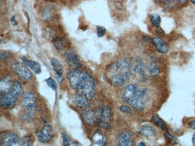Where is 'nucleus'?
<instances>
[{
	"label": "nucleus",
	"mask_w": 195,
	"mask_h": 146,
	"mask_svg": "<svg viewBox=\"0 0 195 146\" xmlns=\"http://www.w3.org/2000/svg\"><path fill=\"white\" fill-rule=\"evenodd\" d=\"M67 77L73 89L79 91L90 101L93 99L95 84L94 79L88 73L74 69L68 72Z\"/></svg>",
	"instance_id": "1"
},
{
	"label": "nucleus",
	"mask_w": 195,
	"mask_h": 146,
	"mask_svg": "<svg viewBox=\"0 0 195 146\" xmlns=\"http://www.w3.org/2000/svg\"><path fill=\"white\" fill-rule=\"evenodd\" d=\"M22 91V87L20 82L14 81L12 85L10 88L0 93V103L1 108L7 109L13 108Z\"/></svg>",
	"instance_id": "2"
},
{
	"label": "nucleus",
	"mask_w": 195,
	"mask_h": 146,
	"mask_svg": "<svg viewBox=\"0 0 195 146\" xmlns=\"http://www.w3.org/2000/svg\"><path fill=\"white\" fill-rule=\"evenodd\" d=\"M36 97L33 93L27 92L24 93L21 101L23 111L21 113V118L26 121L33 119L36 110Z\"/></svg>",
	"instance_id": "3"
},
{
	"label": "nucleus",
	"mask_w": 195,
	"mask_h": 146,
	"mask_svg": "<svg viewBox=\"0 0 195 146\" xmlns=\"http://www.w3.org/2000/svg\"><path fill=\"white\" fill-rule=\"evenodd\" d=\"M0 145L2 146H28L29 140L19 137L15 133L7 132L1 137Z\"/></svg>",
	"instance_id": "4"
},
{
	"label": "nucleus",
	"mask_w": 195,
	"mask_h": 146,
	"mask_svg": "<svg viewBox=\"0 0 195 146\" xmlns=\"http://www.w3.org/2000/svg\"><path fill=\"white\" fill-rule=\"evenodd\" d=\"M147 94L146 89H138L137 94L129 104L137 111H142L144 108V99Z\"/></svg>",
	"instance_id": "5"
},
{
	"label": "nucleus",
	"mask_w": 195,
	"mask_h": 146,
	"mask_svg": "<svg viewBox=\"0 0 195 146\" xmlns=\"http://www.w3.org/2000/svg\"><path fill=\"white\" fill-rule=\"evenodd\" d=\"M89 100L83 94H75L70 97V104L78 108H87L90 106Z\"/></svg>",
	"instance_id": "6"
},
{
	"label": "nucleus",
	"mask_w": 195,
	"mask_h": 146,
	"mask_svg": "<svg viewBox=\"0 0 195 146\" xmlns=\"http://www.w3.org/2000/svg\"><path fill=\"white\" fill-rule=\"evenodd\" d=\"M65 56L67 63L70 67L74 69L80 68L82 67L80 60L74 50L70 49L65 52Z\"/></svg>",
	"instance_id": "7"
},
{
	"label": "nucleus",
	"mask_w": 195,
	"mask_h": 146,
	"mask_svg": "<svg viewBox=\"0 0 195 146\" xmlns=\"http://www.w3.org/2000/svg\"><path fill=\"white\" fill-rule=\"evenodd\" d=\"M11 68L19 76L24 80H30L33 77V74L23 64L20 62L13 64Z\"/></svg>",
	"instance_id": "8"
},
{
	"label": "nucleus",
	"mask_w": 195,
	"mask_h": 146,
	"mask_svg": "<svg viewBox=\"0 0 195 146\" xmlns=\"http://www.w3.org/2000/svg\"><path fill=\"white\" fill-rule=\"evenodd\" d=\"M52 126L49 125H44L41 130L36 133L38 141L42 143H47L52 139Z\"/></svg>",
	"instance_id": "9"
},
{
	"label": "nucleus",
	"mask_w": 195,
	"mask_h": 146,
	"mask_svg": "<svg viewBox=\"0 0 195 146\" xmlns=\"http://www.w3.org/2000/svg\"><path fill=\"white\" fill-rule=\"evenodd\" d=\"M132 66V60L129 59H122L112 65L110 69L112 71H127Z\"/></svg>",
	"instance_id": "10"
},
{
	"label": "nucleus",
	"mask_w": 195,
	"mask_h": 146,
	"mask_svg": "<svg viewBox=\"0 0 195 146\" xmlns=\"http://www.w3.org/2000/svg\"><path fill=\"white\" fill-rule=\"evenodd\" d=\"M138 89L135 84H130L127 86L122 95V100L125 103H129L137 94Z\"/></svg>",
	"instance_id": "11"
},
{
	"label": "nucleus",
	"mask_w": 195,
	"mask_h": 146,
	"mask_svg": "<svg viewBox=\"0 0 195 146\" xmlns=\"http://www.w3.org/2000/svg\"><path fill=\"white\" fill-rule=\"evenodd\" d=\"M98 121L110 123L112 116L111 110L108 106H105L100 109L95 113Z\"/></svg>",
	"instance_id": "12"
},
{
	"label": "nucleus",
	"mask_w": 195,
	"mask_h": 146,
	"mask_svg": "<svg viewBox=\"0 0 195 146\" xmlns=\"http://www.w3.org/2000/svg\"><path fill=\"white\" fill-rule=\"evenodd\" d=\"M131 75V73L128 71L124 72L121 74H116L111 77L112 83L117 85L122 86L125 84L127 80Z\"/></svg>",
	"instance_id": "13"
},
{
	"label": "nucleus",
	"mask_w": 195,
	"mask_h": 146,
	"mask_svg": "<svg viewBox=\"0 0 195 146\" xmlns=\"http://www.w3.org/2000/svg\"><path fill=\"white\" fill-rule=\"evenodd\" d=\"M133 133L130 131H125L120 133L118 136L119 145L130 146L132 145L131 139Z\"/></svg>",
	"instance_id": "14"
},
{
	"label": "nucleus",
	"mask_w": 195,
	"mask_h": 146,
	"mask_svg": "<svg viewBox=\"0 0 195 146\" xmlns=\"http://www.w3.org/2000/svg\"><path fill=\"white\" fill-rule=\"evenodd\" d=\"M154 47L157 52L161 54H166L169 51V47L162 39L158 37H154L152 40Z\"/></svg>",
	"instance_id": "15"
},
{
	"label": "nucleus",
	"mask_w": 195,
	"mask_h": 146,
	"mask_svg": "<svg viewBox=\"0 0 195 146\" xmlns=\"http://www.w3.org/2000/svg\"><path fill=\"white\" fill-rule=\"evenodd\" d=\"M53 42L55 47L58 50H62L65 48H69L70 47V42L63 37H56L53 40Z\"/></svg>",
	"instance_id": "16"
},
{
	"label": "nucleus",
	"mask_w": 195,
	"mask_h": 146,
	"mask_svg": "<svg viewBox=\"0 0 195 146\" xmlns=\"http://www.w3.org/2000/svg\"><path fill=\"white\" fill-rule=\"evenodd\" d=\"M24 64L29 67L36 74H40L41 72V67L39 63L33 60H29L25 57L22 58Z\"/></svg>",
	"instance_id": "17"
},
{
	"label": "nucleus",
	"mask_w": 195,
	"mask_h": 146,
	"mask_svg": "<svg viewBox=\"0 0 195 146\" xmlns=\"http://www.w3.org/2000/svg\"><path fill=\"white\" fill-rule=\"evenodd\" d=\"M92 140L95 145L103 146L106 142V138L102 135L101 130L98 129L92 137Z\"/></svg>",
	"instance_id": "18"
},
{
	"label": "nucleus",
	"mask_w": 195,
	"mask_h": 146,
	"mask_svg": "<svg viewBox=\"0 0 195 146\" xmlns=\"http://www.w3.org/2000/svg\"><path fill=\"white\" fill-rule=\"evenodd\" d=\"M82 117L87 123L92 125L97 120L96 113L90 110H85L82 113Z\"/></svg>",
	"instance_id": "19"
},
{
	"label": "nucleus",
	"mask_w": 195,
	"mask_h": 146,
	"mask_svg": "<svg viewBox=\"0 0 195 146\" xmlns=\"http://www.w3.org/2000/svg\"><path fill=\"white\" fill-rule=\"evenodd\" d=\"M51 63L54 70L56 73V75L59 77H63V70L62 63L56 58L52 59Z\"/></svg>",
	"instance_id": "20"
},
{
	"label": "nucleus",
	"mask_w": 195,
	"mask_h": 146,
	"mask_svg": "<svg viewBox=\"0 0 195 146\" xmlns=\"http://www.w3.org/2000/svg\"><path fill=\"white\" fill-rule=\"evenodd\" d=\"M139 133L142 135L146 137L154 136L156 135L155 129L149 125H144L139 130Z\"/></svg>",
	"instance_id": "21"
},
{
	"label": "nucleus",
	"mask_w": 195,
	"mask_h": 146,
	"mask_svg": "<svg viewBox=\"0 0 195 146\" xmlns=\"http://www.w3.org/2000/svg\"><path fill=\"white\" fill-rule=\"evenodd\" d=\"M151 120L154 123L156 124L164 131L168 132V127L166 123L158 115H154L152 118Z\"/></svg>",
	"instance_id": "22"
},
{
	"label": "nucleus",
	"mask_w": 195,
	"mask_h": 146,
	"mask_svg": "<svg viewBox=\"0 0 195 146\" xmlns=\"http://www.w3.org/2000/svg\"><path fill=\"white\" fill-rule=\"evenodd\" d=\"M53 13V7L52 6H47L42 11V17L46 20L50 19L52 17Z\"/></svg>",
	"instance_id": "23"
},
{
	"label": "nucleus",
	"mask_w": 195,
	"mask_h": 146,
	"mask_svg": "<svg viewBox=\"0 0 195 146\" xmlns=\"http://www.w3.org/2000/svg\"><path fill=\"white\" fill-rule=\"evenodd\" d=\"M150 19L151 24L154 27H159L161 23V18L158 14L154 13L151 14L150 16Z\"/></svg>",
	"instance_id": "24"
},
{
	"label": "nucleus",
	"mask_w": 195,
	"mask_h": 146,
	"mask_svg": "<svg viewBox=\"0 0 195 146\" xmlns=\"http://www.w3.org/2000/svg\"><path fill=\"white\" fill-rule=\"evenodd\" d=\"M149 72L150 75L152 77L157 76L159 73L158 67L154 61H151L149 68Z\"/></svg>",
	"instance_id": "25"
},
{
	"label": "nucleus",
	"mask_w": 195,
	"mask_h": 146,
	"mask_svg": "<svg viewBox=\"0 0 195 146\" xmlns=\"http://www.w3.org/2000/svg\"><path fill=\"white\" fill-rule=\"evenodd\" d=\"M144 65L143 62H138L135 67L134 71L136 74H139L142 77V79L145 78L144 74Z\"/></svg>",
	"instance_id": "26"
},
{
	"label": "nucleus",
	"mask_w": 195,
	"mask_h": 146,
	"mask_svg": "<svg viewBox=\"0 0 195 146\" xmlns=\"http://www.w3.org/2000/svg\"><path fill=\"white\" fill-rule=\"evenodd\" d=\"M164 136L168 142L173 145H177L179 143V140L177 138L172 135L168 132H166L164 133Z\"/></svg>",
	"instance_id": "27"
},
{
	"label": "nucleus",
	"mask_w": 195,
	"mask_h": 146,
	"mask_svg": "<svg viewBox=\"0 0 195 146\" xmlns=\"http://www.w3.org/2000/svg\"><path fill=\"white\" fill-rule=\"evenodd\" d=\"M45 81L48 86L50 87L53 90H56L57 88V86L53 79L51 78H48V79H46Z\"/></svg>",
	"instance_id": "28"
},
{
	"label": "nucleus",
	"mask_w": 195,
	"mask_h": 146,
	"mask_svg": "<svg viewBox=\"0 0 195 146\" xmlns=\"http://www.w3.org/2000/svg\"><path fill=\"white\" fill-rule=\"evenodd\" d=\"M62 137L63 140V143L64 145L70 146L72 145L71 140L69 135L66 133H62Z\"/></svg>",
	"instance_id": "29"
},
{
	"label": "nucleus",
	"mask_w": 195,
	"mask_h": 146,
	"mask_svg": "<svg viewBox=\"0 0 195 146\" xmlns=\"http://www.w3.org/2000/svg\"><path fill=\"white\" fill-rule=\"evenodd\" d=\"M97 35L98 38H102L106 33V29L105 27L101 26H97Z\"/></svg>",
	"instance_id": "30"
},
{
	"label": "nucleus",
	"mask_w": 195,
	"mask_h": 146,
	"mask_svg": "<svg viewBox=\"0 0 195 146\" xmlns=\"http://www.w3.org/2000/svg\"><path fill=\"white\" fill-rule=\"evenodd\" d=\"M98 125L100 127L104 129H110L111 128L110 123L106 122L98 121Z\"/></svg>",
	"instance_id": "31"
},
{
	"label": "nucleus",
	"mask_w": 195,
	"mask_h": 146,
	"mask_svg": "<svg viewBox=\"0 0 195 146\" xmlns=\"http://www.w3.org/2000/svg\"><path fill=\"white\" fill-rule=\"evenodd\" d=\"M120 111L124 113L130 114L132 113L131 109L129 107L126 106H120Z\"/></svg>",
	"instance_id": "32"
},
{
	"label": "nucleus",
	"mask_w": 195,
	"mask_h": 146,
	"mask_svg": "<svg viewBox=\"0 0 195 146\" xmlns=\"http://www.w3.org/2000/svg\"><path fill=\"white\" fill-rule=\"evenodd\" d=\"M157 28V30H156V32H157V34L160 36L164 37V36L165 35V33L164 30H163V29L160 27H159Z\"/></svg>",
	"instance_id": "33"
},
{
	"label": "nucleus",
	"mask_w": 195,
	"mask_h": 146,
	"mask_svg": "<svg viewBox=\"0 0 195 146\" xmlns=\"http://www.w3.org/2000/svg\"><path fill=\"white\" fill-rule=\"evenodd\" d=\"M55 78L58 84H61L63 82L64 78L63 77H59L56 75V76L55 77Z\"/></svg>",
	"instance_id": "34"
},
{
	"label": "nucleus",
	"mask_w": 195,
	"mask_h": 146,
	"mask_svg": "<svg viewBox=\"0 0 195 146\" xmlns=\"http://www.w3.org/2000/svg\"><path fill=\"white\" fill-rule=\"evenodd\" d=\"M189 125L191 129L195 130V120L190 121Z\"/></svg>",
	"instance_id": "35"
},
{
	"label": "nucleus",
	"mask_w": 195,
	"mask_h": 146,
	"mask_svg": "<svg viewBox=\"0 0 195 146\" xmlns=\"http://www.w3.org/2000/svg\"><path fill=\"white\" fill-rule=\"evenodd\" d=\"M9 53L8 52H4L1 54V59H6L8 56Z\"/></svg>",
	"instance_id": "36"
},
{
	"label": "nucleus",
	"mask_w": 195,
	"mask_h": 146,
	"mask_svg": "<svg viewBox=\"0 0 195 146\" xmlns=\"http://www.w3.org/2000/svg\"><path fill=\"white\" fill-rule=\"evenodd\" d=\"M11 22L15 26L17 25V23L16 22V20H15V16H12L11 18Z\"/></svg>",
	"instance_id": "37"
},
{
	"label": "nucleus",
	"mask_w": 195,
	"mask_h": 146,
	"mask_svg": "<svg viewBox=\"0 0 195 146\" xmlns=\"http://www.w3.org/2000/svg\"><path fill=\"white\" fill-rule=\"evenodd\" d=\"M192 142L193 146H195V132L193 134V136H192Z\"/></svg>",
	"instance_id": "38"
},
{
	"label": "nucleus",
	"mask_w": 195,
	"mask_h": 146,
	"mask_svg": "<svg viewBox=\"0 0 195 146\" xmlns=\"http://www.w3.org/2000/svg\"><path fill=\"white\" fill-rule=\"evenodd\" d=\"M138 146H145V145L144 144L143 142H140L139 143H138Z\"/></svg>",
	"instance_id": "39"
},
{
	"label": "nucleus",
	"mask_w": 195,
	"mask_h": 146,
	"mask_svg": "<svg viewBox=\"0 0 195 146\" xmlns=\"http://www.w3.org/2000/svg\"><path fill=\"white\" fill-rule=\"evenodd\" d=\"M160 1H162V2H170L173 0H159Z\"/></svg>",
	"instance_id": "40"
},
{
	"label": "nucleus",
	"mask_w": 195,
	"mask_h": 146,
	"mask_svg": "<svg viewBox=\"0 0 195 146\" xmlns=\"http://www.w3.org/2000/svg\"><path fill=\"white\" fill-rule=\"evenodd\" d=\"M190 2L193 4L195 5V0H190Z\"/></svg>",
	"instance_id": "41"
},
{
	"label": "nucleus",
	"mask_w": 195,
	"mask_h": 146,
	"mask_svg": "<svg viewBox=\"0 0 195 146\" xmlns=\"http://www.w3.org/2000/svg\"></svg>",
	"instance_id": "42"
}]
</instances>
